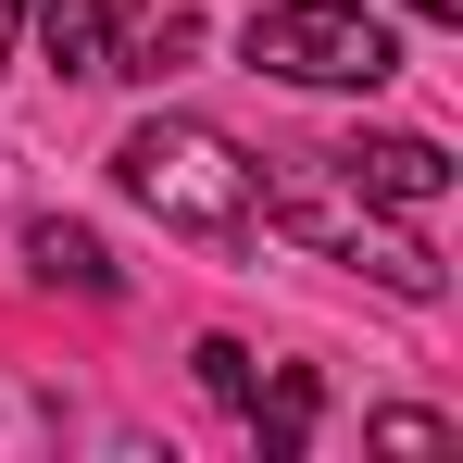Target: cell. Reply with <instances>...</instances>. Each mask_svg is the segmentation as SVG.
Listing matches in <instances>:
<instances>
[{
  "label": "cell",
  "instance_id": "1",
  "mask_svg": "<svg viewBox=\"0 0 463 463\" xmlns=\"http://www.w3.org/2000/svg\"><path fill=\"white\" fill-rule=\"evenodd\" d=\"M113 175H126V201H138V213H163L175 238H201V250H238V238H250V213H263L250 151H238V138H213V126H188V113L126 126Z\"/></svg>",
  "mask_w": 463,
  "mask_h": 463
},
{
  "label": "cell",
  "instance_id": "2",
  "mask_svg": "<svg viewBox=\"0 0 463 463\" xmlns=\"http://www.w3.org/2000/svg\"><path fill=\"white\" fill-rule=\"evenodd\" d=\"M250 226H288L301 250H326V263H364L376 288H401V301H451V263L426 250V238L388 226V201H364L338 163H288V175H263V213Z\"/></svg>",
  "mask_w": 463,
  "mask_h": 463
},
{
  "label": "cell",
  "instance_id": "8",
  "mask_svg": "<svg viewBox=\"0 0 463 463\" xmlns=\"http://www.w3.org/2000/svg\"><path fill=\"white\" fill-rule=\"evenodd\" d=\"M188 364H201V388H213V401H226V413H250V388H263V364H250V351H238V338H201V351H188Z\"/></svg>",
  "mask_w": 463,
  "mask_h": 463
},
{
  "label": "cell",
  "instance_id": "5",
  "mask_svg": "<svg viewBox=\"0 0 463 463\" xmlns=\"http://www.w3.org/2000/svg\"><path fill=\"white\" fill-rule=\"evenodd\" d=\"M25 263H38L51 288H76V301H126V263H113L88 226H63V213H38V226H25Z\"/></svg>",
  "mask_w": 463,
  "mask_h": 463
},
{
  "label": "cell",
  "instance_id": "9",
  "mask_svg": "<svg viewBox=\"0 0 463 463\" xmlns=\"http://www.w3.org/2000/svg\"><path fill=\"white\" fill-rule=\"evenodd\" d=\"M376 451H451L439 413H376Z\"/></svg>",
  "mask_w": 463,
  "mask_h": 463
},
{
  "label": "cell",
  "instance_id": "4",
  "mask_svg": "<svg viewBox=\"0 0 463 463\" xmlns=\"http://www.w3.org/2000/svg\"><path fill=\"white\" fill-rule=\"evenodd\" d=\"M364 201H388V213H426V201H451V151L439 138H351V151H326Z\"/></svg>",
  "mask_w": 463,
  "mask_h": 463
},
{
  "label": "cell",
  "instance_id": "11",
  "mask_svg": "<svg viewBox=\"0 0 463 463\" xmlns=\"http://www.w3.org/2000/svg\"><path fill=\"white\" fill-rule=\"evenodd\" d=\"M413 13H426V25H463V0H413Z\"/></svg>",
  "mask_w": 463,
  "mask_h": 463
},
{
  "label": "cell",
  "instance_id": "10",
  "mask_svg": "<svg viewBox=\"0 0 463 463\" xmlns=\"http://www.w3.org/2000/svg\"><path fill=\"white\" fill-rule=\"evenodd\" d=\"M13 25H25V0H0V63H13Z\"/></svg>",
  "mask_w": 463,
  "mask_h": 463
},
{
  "label": "cell",
  "instance_id": "3",
  "mask_svg": "<svg viewBox=\"0 0 463 463\" xmlns=\"http://www.w3.org/2000/svg\"><path fill=\"white\" fill-rule=\"evenodd\" d=\"M238 51L263 76H288V88H388L401 76V38H388L364 0H276V13H250Z\"/></svg>",
  "mask_w": 463,
  "mask_h": 463
},
{
  "label": "cell",
  "instance_id": "7",
  "mask_svg": "<svg viewBox=\"0 0 463 463\" xmlns=\"http://www.w3.org/2000/svg\"><path fill=\"white\" fill-rule=\"evenodd\" d=\"M313 413H326V388H313L301 364H288V376H263V388H250V439H263L276 463H288V451L313 439Z\"/></svg>",
  "mask_w": 463,
  "mask_h": 463
},
{
  "label": "cell",
  "instance_id": "6",
  "mask_svg": "<svg viewBox=\"0 0 463 463\" xmlns=\"http://www.w3.org/2000/svg\"><path fill=\"white\" fill-rule=\"evenodd\" d=\"M126 13H138V0H51V13H38L51 76H113V51H126L113 25H126Z\"/></svg>",
  "mask_w": 463,
  "mask_h": 463
}]
</instances>
